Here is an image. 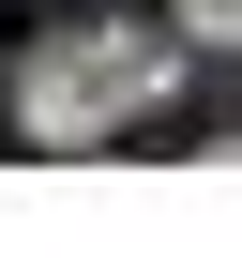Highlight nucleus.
Segmentation results:
<instances>
[{
	"instance_id": "f03ea898",
	"label": "nucleus",
	"mask_w": 242,
	"mask_h": 258,
	"mask_svg": "<svg viewBox=\"0 0 242 258\" xmlns=\"http://www.w3.org/2000/svg\"><path fill=\"white\" fill-rule=\"evenodd\" d=\"M167 31H182V46H212V61H242V0H167Z\"/></svg>"
},
{
	"instance_id": "f257e3e1",
	"label": "nucleus",
	"mask_w": 242,
	"mask_h": 258,
	"mask_svg": "<svg viewBox=\"0 0 242 258\" xmlns=\"http://www.w3.org/2000/svg\"><path fill=\"white\" fill-rule=\"evenodd\" d=\"M167 91H182V31L167 16H91V31H61V46L16 61V137L31 152H91L106 121H137Z\"/></svg>"
}]
</instances>
